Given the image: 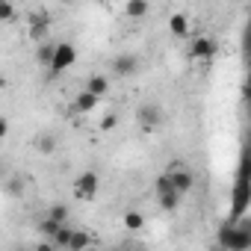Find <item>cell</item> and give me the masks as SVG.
Masks as SVG:
<instances>
[{
    "label": "cell",
    "mask_w": 251,
    "mask_h": 251,
    "mask_svg": "<svg viewBox=\"0 0 251 251\" xmlns=\"http://www.w3.org/2000/svg\"><path fill=\"white\" fill-rule=\"evenodd\" d=\"M154 189H157V195L175 192V189H172V180H169V175H160V177H157V183H154Z\"/></svg>",
    "instance_id": "7402d4cb"
},
{
    "label": "cell",
    "mask_w": 251,
    "mask_h": 251,
    "mask_svg": "<svg viewBox=\"0 0 251 251\" xmlns=\"http://www.w3.org/2000/svg\"><path fill=\"white\" fill-rule=\"evenodd\" d=\"M48 33H50V24H48V18L42 15H36L33 21H30V27H27V36L36 42V45H42V42H48Z\"/></svg>",
    "instance_id": "30bf717a"
},
{
    "label": "cell",
    "mask_w": 251,
    "mask_h": 251,
    "mask_svg": "<svg viewBox=\"0 0 251 251\" xmlns=\"http://www.w3.org/2000/svg\"><path fill=\"white\" fill-rule=\"evenodd\" d=\"M142 225H145V216L142 213H136V210L124 213V227H127V230H142Z\"/></svg>",
    "instance_id": "d6986e66"
},
{
    "label": "cell",
    "mask_w": 251,
    "mask_h": 251,
    "mask_svg": "<svg viewBox=\"0 0 251 251\" xmlns=\"http://www.w3.org/2000/svg\"><path fill=\"white\" fill-rule=\"evenodd\" d=\"M33 251H56V248H53L48 239H42V242H36V248H33Z\"/></svg>",
    "instance_id": "484cf974"
},
{
    "label": "cell",
    "mask_w": 251,
    "mask_h": 251,
    "mask_svg": "<svg viewBox=\"0 0 251 251\" xmlns=\"http://www.w3.org/2000/svg\"><path fill=\"white\" fill-rule=\"evenodd\" d=\"M118 124V115L115 112H109V115H103V121H100V130H112Z\"/></svg>",
    "instance_id": "cb8c5ba5"
},
{
    "label": "cell",
    "mask_w": 251,
    "mask_h": 251,
    "mask_svg": "<svg viewBox=\"0 0 251 251\" xmlns=\"http://www.w3.org/2000/svg\"><path fill=\"white\" fill-rule=\"evenodd\" d=\"M48 219H50V222H56V225H65L68 210H65L62 204H50V207H48Z\"/></svg>",
    "instance_id": "ffe728a7"
},
{
    "label": "cell",
    "mask_w": 251,
    "mask_h": 251,
    "mask_svg": "<svg viewBox=\"0 0 251 251\" xmlns=\"http://www.w3.org/2000/svg\"><path fill=\"white\" fill-rule=\"evenodd\" d=\"M189 27H192V24H189V15H183V12H175V15L169 18V30H172V36H180V39H183V36L189 33Z\"/></svg>",
    "instance_id": "8fae6325"
},
{
    "label": "cell",
    "mask_w": 251,
    "mask_h": 251,
    "mask_svg": "<svg viewBox=\"0 0 251 251\" xmlns=\"http://www.w3.org/2000/svg\"><path fill=\"white\" fill-rule=\"evenodd\" d=\"M157 204H160V210H163V213H175V210L180 207V195H177V192L157 195Z\"/></svg>",
    "instance_id": "4fadbf2b"
},
{
    "label": "cell",
    "mask_w": 251,
    "mask_h": 251,
    "mask_svg": "<svg viewBox=\"0 0 251 251\" xmlns=\"http://www.w3.org/2000/svg\"><path fill=\"white\" fill-rule=\"evenodd\" d=\"M136 118H139L142 127L154 130V127H160V124H163V109H160L157 103H142V106L136 109Z\"/></svg>",
    "instance_id": "ba28073f"
},
{
    "label": "cell",
    "mask_w": 251,
    "mask_h": 251,
    "mask_svg": "<svg viewBox=\"0 0 251 251\" xmlns=\"http://www.w3.org/2000/svg\"><path fill=\"white\" fill-rule=\"evenodd\" d=\"M148 9H151V6L145 3V0H130V3L124 6V12H127L130 18H145V15H148Z\"/></svg>",
    "instance_id": "2e32d148"
},
{
    "label": "cell",
    "mask_w": 251,
    "mask_h": 251,
    "mask_svg": "<svg viewBox=\"0 0 251 251\" xmlns=\"http://www.w3.org/2000/svg\"><path fill=\"white\" fill-rule=\"evenodd\" d=\"M219 245L225 251H248L251 248V225H248V219L225 222L219 227Z\"/></svg>",
    "instance_id": "6da1fadb"
},
{
    "label": "cell",
    "mask_w": 251,
    "mask_h": 251,
    "mask_svg": "<svg viewBox=\"0 0 251 251\" xmlns=\"http://www.w3.org/2000/svg\"><path fill=\"white\" fill-rule=\"evenodd\" d=\"M92 245V233L89 230H74L68 239V251H86Z\"/></svg>",
    "instance_id": "7c38bea8"
},
{
    "label": "cell",
    "mask_w": 251,
    "mask_h": 251,
    "mask_svg": "<svg viewBox=\"0 0 251 251\" xmlns=\"http://www.w3.org/2000/svg\"><path fill=\"white\" fill-rule=\"evenodd\" d=\"M245 207H248V177H245V157H242L239 175H236V186H233V219L230 222L245 219Z\"/></svg>",
    "instance_id": "7a4b0ae2"
},
{
    "label": "cell",
    "mask_w": 251,
    "mask_h": 251,
    "mask_svg": "<svg viewBox=\"0 0 251 251\" xmlns=\"http://www.w3.org/2000/svg\"><path fill=\"white\" fill-rule=\"evenodd\" d=\"M83 92H89L92 98H103V95H109V77L106 74H92L89 80H86V89Z\"/></svg>",
    "instance_id": "9c48e42d"
},
{
    "label": "cell",
    "mask_w": 251,
    "mask_h": 251,
    "mask_svg": "<svg viewBox=\"0 0 251 251\" xmlns=\"http://www.w3.org/2000/svg\"><path fill=\"white\" fill-rule=\"evenodd\" d=\"M6 133H9V118L0 115V139H6Z\"/></svg>",
    "instance_id": "d4e9b609"
},
{
    "label": "cell",
    "mask_w": 251,
    "mask_h": 251,
    "mask_svg": "<svg viewBox=\"0 0 251 251\" xmlns=\"http://www.w3.org/2000/svg\"><path fill=\"white\" fill-rule=\"evenodd\" d=\"M139 71V56L136 53H118L112 59V74L115 77H133Z\"/></svg>",
    "instance_id": "52a82bcc"
},
{
    "label": "cell",
    "mask_w": 251,
    "mask_h": 251,
    "mask_svg": "<svg viewBox=\"0 0 251 251\" xmlns=\"http://www.w3.org/2000/svg\"><path fill=\"white\" fill-rule=\"evenodd\" d=\"M53 48H56V45H50V42H42V45L36 48V62H39V65H45V68H50V59H53Z\"/></svg>",
    "instance_id": "9a60e30c"
},
{
    "label": "cell",
    "mask_w": 251,
    "mask_h": 251,
    "mask_svg": "<svg viewBox=\"0 0 251 251\" xmlns=\"http://www.w3.org/2000/svg\"><path fill=\"white\" fill-rule=\"evenodd\" d=\"M36 151L39 154H53V148H56V139L50 136V133H42V136H36Z\"/></svg>",
    "instance_id": "ac0fdd59"
},
{
    "label": "cell",
    "mask_w": 251,
    "mask_h": 251,
    "mask_svg": "<svg viewBox=\"0 0 251 251\" xmlns=\"http://www.w3.org/2000/svg\"><path fill=\"white\" fill-rule=\"evenodd\" d=\"M9 189H12L15 195H21V192H24V189H21V180H12V183H9Z\"/></svg>",
    "instance_id": "4316f807"
},
{
    "label": "cell",
    "mask_w": 251,
    "mask_h": 251,
    "mask_svg": "<svg viewBox=\"0 0 251 251\" xmlns=\"http://www.w3.org/2000/svg\"><path fill=\"white\" fill-rule=\"evenodd\" d=\"M133 251H151V248H142V245H136V248H133Z\"/></svg>",
    "instance_id": "83f0119b"
},
{
    "label": "cell",
    "mask_w": 251,
    "mask_h": 251,
    "mask_svg": "<svg viewBox=\"0 0 251 251\" xmlns=\"http://www.w3.org/2000/svg\"><path fill=\"white\" fill-rule=\"evenodd\" d=\"M216 50H219V42H216L213 36H204V33H201V36H195V39L189 42V56H192V59H204V62H207V59L216 56Z\"/></svg>",
    "instance_id": "5b68a950"
},
{
    "label": "cell",
    "mask_w": 251,
    "mask_h": 251,
    "mask_svg": "<svg viewBox=\"0 0 251 251\" xmlns=\"http://www.w3.org/2000/svg\"><path fill=\"white\" fill-rule=\"evenodd\" d=\"M95 103H98V98H92L89 92H80V95H77V100H74V109H77V112H92V109H95Z\"/></svg>",
    "instance_id": "e0dca14e"
},
{
    "label": "cell",
    "mask_w": 251,
    "mask_h": 251,
    "mask_svg": "<svg viewBox=\"0 0 251 251\" xmlns=\"http://www.w3.org/2000/svg\"><path fill=\"white\" fill-rule=\"evenodd\" d=\"M59 227H62V225H56V222H50V219H48V216H45V219H42V222H39V230H42V233H45V236H48V239H50V236H53V233H56V230H59Z\"/></svg>",
    "instance_id": "44dd1931"
},
{
    "label": "cell",
    "mask_w": 251,
    "mask_h": 251,
    "mask_svg": "<svg viewBox=\"0 0 251 251\" xmlns=\"http://www.w3.org/2000/svg\"><path fill=\"white\" fill-rule=\"evenodd\" d=\"M98 189H100V177L95 175V172H83L77 180H74V195L77 198H95L98 195Z\"/></svg>",
    "instance_id": "8992f818"
},
{
    "label": "cell",
    "mask_w": 251,
    "mask_h": 251,
    "mask_svg": "<svg viewBox=\"0 0 251 251\" xmlns=\"http://www.w3.org/2000/svg\"><path fill=\"white\" fill-rule=\"evenodd\" d=\"M166 175H169V180H172V189H175L177 195H186V192H192V186H195V177H192V172H189V169H183V163H172Z\"/></svg>",
    "instance_id": "277c9868"
},
{
    "label": "cell",
    "mask_w": 251,
    "mask_h": 251,
    "mask_svg": "<svg viewBox=\"0 0 251 251\" xmlns=\"http://www.w3.org/2000/svg\"><path fill=\"white\" fill-rule=\"evenodd\" d=\"M77 62V50H74V45L71 42H59L56 48H53V59H50V74H62V71H68L71 65Z\"/></svg>",
    "instance_id": "3957f363"
},
{
    "label": "cell",
    "mask_w": 251,
    "mask_h": 251,
    "mask_svg": "<svg viewBox=\"0 0 251 251\" xmlns=\"http://www.w3.org/2000/svg\"><path fill=\"white\" fill-rule=\"evenodd\" d=\"M18 12H15V6L12 3H0V24H6V21H12Z\"/></svg>",
    "instance_id": "603a6c76"
},
{
    "label": "cell",
    "mask_w": 251,
    "mask_h": 251,
    "mask_svg": "<svg viewBox=\"0 0 251 251\" xmlns=\"http://www.w3.org/2000/svg\"><path fill=\"white\" fill-rule=\"evenodd\" d=\"M71 233H74V227L62 225V227H59V230H56V233H53V236L48 239V242H50V245H53L56 251H59V248H68V239H71Z\"/></svg>",
    "instance_id": "5bb4252c"
}]
</instances>
